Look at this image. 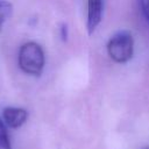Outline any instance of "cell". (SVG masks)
Instances as JSON below:
<instances>
[{"instance_id": "obj_4", "label": "cell", "mask_w": 149, "mask_h": 149, "mask_svg": "<svg viewBox=\"0 0 149 149\" xmlns=\"http://www.w3.org/2000/svg\"><path fill=\"white\" fill-rule=\"evenodd\" d=\"M2 118L8 127L19 128L27 121L28 112L20 107H6L2 111Z\"/></svg>"}, {"instance_id": "obj_1", "label": "cell", "mask_w": 149, "mask_h": 149, "mask_svg": "<svg viewBox=\"0 0 149 149\" xmlns=\"http://www.w3.org/2000/svg\"><path fill=\"white\" fill-rule=\"evenodd\" d=\"M17 61L20 69L24 73L38 77L44 68V51L38 43L33 41L27 42L21 45Z\"/></svg>"}, {"instance_id": "obj_6", "label": "cell", "mask_w": 149, "mask_h": 149, "mask_svg": "<svg viewBox=\"0 0 149 149\" xmlns=\"http://www.w3.org/2000/svg\"><path fill=\"white\" fill-rule=\"evenodd\" d=\"M0 149H12L6 126L1 119H0Z\"/></svg>"}, {"instance_id": "obj_8", "label": "cell", "mask_w": 149, "mask_h": 149, "mask_svg": "<svg viewBox=\"0 0 149 149\" xmlns=\"http://www.w3.org/2000/svg\"><path fill=\"white\" fill-rule=\"evenodd\" d=\"M61 31H62V34H61L62 40H63V41H66V38H68V26H66L65 23L62 24V27H61Z\"/></svg>"}, {"instance_id": "obj_3", "label": "cell", "mask_w": 149, "mask_h": 149, "mask_svg": "<svg viewBox=\"0 0 149 149\" xmlns=\"http://www.w3.org/2000/svg\"><path fill=\"white\" fill-rule=\"evenodd\" d=\"M104 0H87V22L86 28L91 35L101 21Z\"/></svg>"}, {"instance_id": "obj_5", "label": "cell", "mask_w": 149, "mask_h": 149, "mask_svg": "<svg viewBox=\"0 0 149 149\" xmlns=\"http://www.w3.org/2000/svg\"><path fill=\"white\" fill-rule=\"evenodd\" d=\"M13 12V6L7 0H0V30L3 23L10 17Z\"/></svg>"}, {"instance_id": "obj_2", "label": "cell", "mask_w": 149, "mask_h": 149, "mask_svg": "<svg viewBox=\"0 0 149 149\" xmlns=\"http://www.w3.org/2000/svg\"><path fill=\"white\" fill-rule=\"evenodd\" d=\"M109 57L116 63L128 62L134 51V40L129 31L120 30L115 33L107 43Z\"/></svg>"}, {"instance_id": "obj_7", "label": "cell", "mask_w": 149, "mask_h": 149, "mask_svg": "<svg viewBox=\"0 0 149 149\" xmlns=\"http://www.w3.org/2000/svg\"><path fill=\"white\" fill-rule=\"evenodd\" d=\"M139 2H140L142 14H143L146 21L149 23V0H139Z\"/></svg>"}]
</instances>
